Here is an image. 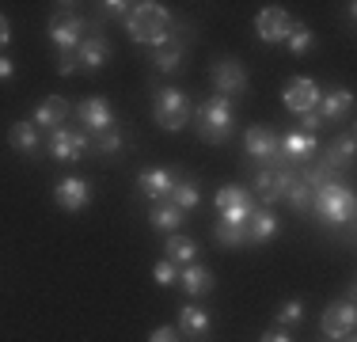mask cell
Listing matches in <instances>:
<instances>
[{
	"instance_id": "6da1fadb",
	"label": "cell",
	"mask_w": 357,
	"mask_h": 342,
	"mask_svg": "<svg viewBox=\"0 0 357 342\" xmlns=\"http://www.w3.org/2000/svg\"><path fill=\"white\" fill-rule=\"evenodd\" d=\"M312 209L319 213L323 225L338 228V225H350V221H354L357 202H354V191H350V186L338 183V179H331V183L319 186V191H312Z\"/></svg>"
},
{
	"instance_id": "7a4b0ae2",
	"label": "cell",
	"mask_w": 357,
	"mask_h": 342,
	"mask_svg": "<svg viewBox=\"0 0 357 342\" xmlns=\"http://www.w3.org/2000/svg\"><path fill=\"white\" fill-rule=\"evenodd\" d=\"M167 27H172L167 8L164 4H152V0L133 4L130 15H126V31H130L133 42H152V46H160V42L167 38Z\"/></svg>"
},
{
	"instance_id": "3957f363",
	"label": "cell",
	"mask_w": 357,
	"mask_h": 342,
	"mask_svg": "<svg viewBox=\"0 0 357 342\" xmlns=\"http://www.w3.org/2000/svg\"><path fill=\"white\" fill-rule=\"evenodd\" d=\"M293 179H296V164H289L285 156L270 160V164H259V171H255V202H262V205L282 202Z\"/></svg>"
},
{
	"instance_id": "277c9868",
	"label": "cell",
	"mask_w": 357,
	"mask_h": 342,
	"mask_svg": "<svg viewBox=\"0 0 357 342\" xmlns=\"http://www.w3.org/2000/svg\"><path fill=\"white\" fill-rule=\"evenodd\" d=\"M198 137L206 144H225L232 137V103L225 96H213L198 107Z\"/></svg>"
},
{
	"instance_id": "5b68a950",
	"label": "cell",
	"mask_w": 357,
	"mask_h": 342,
	"mask_svg": "<svg viewBox=\"0 0 357 342\" xmlns=\"http://www.w3.org/2000/svg\"><path fill=\"white\" fill-rule=\"evenodd\" d=\"M152 118H156V126L167 133L183 130V126L190 122V99L178 88H160L156 96H152Z\"/></svg>"
},
{
	"instance_id": "8992f818",
	"label": "cell",
	"mask_w": 357,
	"mask_h": 342,
	"mask_svg": "<svg viewBox=\"0 0 357 342\" xmlns=\"http://www.w3.org/2000/svg\"><path fill=\"white\" fill-rule=\"evenodd\" d=\"M50 38H54L57 54H76V46L88 38V20L61 8V12L50 15Z\"/></svg>"
},
{
	"instance_id": "52a82bcc",
	"label": "cell",
	"mask_w": 357,
	"mask_h": 342,
	"mask_svg": "<svg viewBox=\"0 0 357 342\" xmlns=\"http://www.w3.org/2000/svg\"><path fill=\"white\" fill-rule=\"evenodd\" d=\"M259 209V202H255L251 191H243V186H225V191L217 194V213H220V225H248L251 213Z\"/></svg>"
},
{
	"instance_id": "ba28073f",
	"label": "cell",
	"mask_w": 357,
	"mask_h": 342,
	"mask_svg": "<svg viewBox=\"0 0 357 342\" xmlns=\"http://www.w3.org/2000/svg\"><path fill=\"white\" fill-rule=\"evenodd\" d=\"M354 323H357V308H354V289H350V293H346V301L327 304V312H323V335H327L331 342L350 339Z\"/></svg>"
},
{
	"instance_id": "9c48e42d",
	"label": "cell",
	"mask_w": 357,
	"mask_h": 342,
	"mask_svg": "<svg viewBox=\"0 0 357 342\" xmlns=\"http://www.w3.org/2000/svg\"><path fill=\"white\" fill-rule=\"evenodd\" d=\"M213 88L217 96H236V91H248V68L243 61H236V57H220L213 65Z\"/></svg>"
},
{
	"instance_id": "30bf717a",
	"label": "cell",
	"mask_w": 357,
	"mask_h": 342,
	"mask_svg": "<svg viewBox=\"0 0 357 342\" xmlns=\"http://www.w3.org/2000/svg\"><path fill=\"white\" fill-rule=\"evenodd\" d=\"M282 99H285V107L293 110V114H308V110L319 107V84L308 80V76H296V80L285 84Z\"/></svg>"
},
{
	"instance_id": "8fae6325",
	"label": "cell",
	"mask_w": 357,
	"mask_h": 342,
	"mask_svg": "<svg viewBox=\"0 0 357 342\" xmlns=\"http://www.w3.org/2000/svg\"><path fill=\"white\" fill-rule=\"evenodd\" d=\"M84 152H88V133L80 130H54L50 133V156L61 160V164H73V160H80Z\"/></svg>"
},
{
	"instance_id": "7c38bea8",
	"label": "cell",
	"mask_w": 357,
	"mask_h": 342,
	"mask_svg": "<svg viewBox=\"0 0 357 342\" xmlns=\"http://www.w3.org/2000/svg\"><path fill=\"white\" fill-rule=\"evenodd\" d=\"M243 149H248V156L255 164H270V160L282 156V141H278L274 130H266V126H251L248 137H243Z\"/></svg>"
},
{
	"instance_id": "4fadbf2b",
	"label": "cell",
	"mask_w": 357,
	"mask_h": 342,
	"mask_svg": "<svg viewBox=\"0 0 357 342\" xmlns=\"http://www.w3.org/2000/svg\"><path fill=\"white\" fill-rule=\"evenodd\" d=\"M76 118H80V126H84V130H91V133L114 130V110H110V103L103 96L84 99L80 107H76Z\"/></svg>"
},
{
	"instance_id": "5bb4252c",
	"label": "cell",
	"mask_w": 357,
	"mask_h": 342,
	"mask_svg": "<svg viewBox=\"0 0 357 342\" xmlns=\"http://www.w3.org/2000/svg\"><path fill=\"white\" fill-rule=\"evenodd\" d=\"M255 31H259L262 42H285L289 31H293V20H289L285 8H262L259 20H255Z\"/></svg>"
},
{
	"instance_id": "9a60e30c",
	"label": "cell",
	"mask_w": 357,
	"mask_h": 342,
	"mask_svg": "<svg viewBox=\"0 0 357 342\" xmlns=\"http://www.w3.org/2000/svg\"><path fill=\"white\" fill-rule=\"evenodd\" d=\"M54 202L61 205V209H69V213H80L84 205L91 202V183H84V179H61V183L54 186Z\"/></svg>"
},
{
	"instance_id": "2e32d148",
	"label": "cell",
	"mask_w": 357,
	"mask_h": 342,
	"mask_svg": "<svg viewBox=\"0 0 357 342\" xmlns=\"http://www.w3.org/2000/svg\"><path fill=\"white\" fill-rule=\"evenodd\" d=\"M110 57V42L99 38V34H91V38H84L80 46H76V65L88 68V73H96V68H103Z\"/></svg>"
},
{
	"instance_id": "e0dca14e",
	"label": "cell",
	"mask_w": 357,
	"mask_h": 342,
	"mask_svg": "<svg viewBox=\"0 0 357 342\" xmlns=\"http://www.w3.org/2000/svg\"><path fill=\"white\" fill-rule=\"evenodd\" d=\"M278 217L270 209H255L251 213V221L243 225V244H266V239H274L278 236Z\"/></svg>"
},
{
	"instance_id": "ac0fdd59",
	"label": "cell",
	"mask_w": 357,
	"mask_h": 342,
	"mask_svg": "<svg viewBox=\"0 0 357 342\" xmlns=\"http://www.w3.org/2000/svg\"><path fill=\"white\" fill-rule=\"evenodd\" d=\"M137 186H141L144 198L164 202L167 194H172V186H175V175H172V171H164V168H152V171H141V175H137Z\"/></svg>"
},
{
	"instance_id": "d6986e66",
	"label": "cell",
	"mask_w": 357,
	"mask_h": 342,
	"mask_svg": "<svg viewBox=\"0 0 357 342\" xmlns=\"http://www.w3.org/2000/svg\"><path fill=\"white\" fill-rule=\"evenodd\" d=\"M65 118H69V103H65L61 96H46L42 99V107L35 110V126H42V130H61Z\"/></svg>"
},
{
	"instance_id": "ffe728a7",
	"label": "cell",
	"mask_w": 357,
	"mask_h": 342,
	"mask_svg": "<svg viewBox=\"0 0 357 342\" xmlns=\"http://www.w3.org/2000/svg\"><path fill=\"white\" fill-rule=\"evenodd\" d=\"M186 50H183V34H175V38H164L160 46H152V65L160 68V73H175L178 65H183Z\"/></svg>"
},
{
	"instance_id": "44dd1931",
	"label": "cell",
	"mask_w": 357,
	"mask_h": 342,
	"mask_svg": "<svg viewBox=\"0 0 357 342\" xmlns=\"http://www.w3.org/2000/svg\"><path fill=\"white\" fill-rule=\"evenodd\" d=\"M316 149H319V141L308 137V133H285L282 137V156L289 160V164H304V160H312Z\"/></svg>"
},
{
	"instance_id": "7402d4cb",
	"label": "cell",
	"mask_w": 357,
	"mask_h": 342,
	"mask_svg": "<svg viewBox=\"0 0 357 342\" xmlns=\"http://www.w3.org/2000/svg\"><path fill=\"white\" fill-rule=\"evenodd\" d=\"M178 281H183V289H186L190 297H206V293H213V285H217L213 270H209V267H198V262L183 267V274H178Z\"/></svg>"
},
{
	"instance_id": "603a6c76",
	"label": "cell",
	"mask_w": 357,
	"mask_h": 342,
	"mask_svg": "<svg viewBox=\"0 0 357 342\" xmlns=\"http://www.w3.org/2000/svg\"><path fill=\"white\" fill-rule=\"evenodd\" d=\"M149 225L156 228V232H178V225H183V209H175L172 202H152V209H149Z\"/></svg>"
},
{
	"instance_id": "cb8c5ba5",
	"label": "cell",
	"mask_w": 357,
	"mask_h": 342,
	"mask_svg": "<svg viewBox=\"0 0 357 342\" xmlns=\"http://www.w3.org/2000/svg\"><path fill=\"white\" fill-rule=\"evenodd\" d=\"M319 114L323 118H346L354 110V91L350 88H331L327 96H319Z\"/></svg>"
},
{
	"instance_id": "d4e9b609",
	"label": "cell",
	"mask_w": 357,
	"mask_h": 342,
	"mask_svg": "<svg viewBox=\"0 0 357 342\" xmlns=\"http://www.w3.org/2000/svg\"><path fill=\"white\" fill-rule=\"evenodd\" d=\"M178 327L186 331V335H206L209 331V312L198 304H183L178 308Z\"/></svg>"
},
{
	"instance_id": "484cf974",
	"label": "cell",
	"mask_w": 357,
	"mask_h": 342,
	"mask_svg": "<svg viewBox=\"0 0 357 342\" xmlns=\"http://www.w3.org/2000/svg\"><path fill=\"white\" fill-rule=\"evenodd\" d=\"M167 202L175 205V209H194V205L202 202V194H198V183L194 179H175V186H172V194H167Z\"/></svg>"
},
{
	"instance_id": "4316f807",
	"label": "cell",
	"mask_w": 357,
	"mask_h": 342,
	"mask_svg": "<svg viewBox=\"0 0 357 342\" xmlns=\"http://www.w3.org/2000/svg\"><path fill=\"white\" fill-rule=\"evenodd\" d=\"M194 255H198V244H194L190 236H178V232L167 236V259H172L175 267H178V262H183V267H190Z\"/></svg>"
},
{
	"instance_id": "83f0119b",
	"label": "cell",
	"mask_w": 357,
	"mask_h": 342,
	"mask_svg": "<svg viewBox=\"0 0 357 342\" xmlns=\"http://www.w3.org/2000/svg\"><path fill=\"white\" fill-rule=\"evenodd\" d=\"M8 141H12L15 152H35L38 149V133H35V122H15L8 130Z\"/></svg>"
},
{
	"instance_id": "f1b7e54d",
	"label": "cell",
	"mask_w": 357,
	"mask_h": 342,
	"mask_svg": "<svg viewBox=\"0 0 357 342\" xmlns=\"http://www.w3.org/2000/svg\"><path fill=\"white\" fill-rule=\"evenodd\" d=\"M354 149H357V144H354V133H346L338 144H331V149L323 152V160H327L335 171H338V168H350V164H354Z\"/></svg>"
},
{
	"instance_id": "f546056e",
	"label": "cell",
	"mask_w": 357,
	"mask_h": 342,
	"mask_svg": "<svg viewBox=\"0 0 357 342\" xmlns=\"http://www.w3.org/2000/svg\"><path fill=\"white\" fill-rule=\"evenodd\" d=\"M282 202H289L296 213H304V209L312 205V191H308V183H304V179L296 175L293 183H289V191H285V198H282Z\"/></svg>"
},
{
	"instance_id": "4dcf8cb0",
	"label": "cell",
	"mask_w": 357,
	"mask_h": 342,
	"mask_svg": "<svg viewBox=\"0 0 357 342\" xmlns=\"http://www.w3.org/2000/svg\"><path fill=\"white\" fill-rule=\"evenodd\" d=\"M285 46H289V50H293V54H296V57H301V54H308V50H312V46H316V34H312L308 27H304V23H301V27H296V23H293V31H289V38H285Z\"/></svg>"
},
{
	"instance_id": "1f68e13d",
	"label": "cell",
	"mask_w": 357,
	"mask_h": 342,
	"mask_svg": "<svg viewBox=\"0 0 357 342\" xmlns=\"http://www.w3.org/2000/svg\"><path fill=\"white\" fill-rule=\"evenodd\" d=\"M88 144L96 152H103V156H110V152L122 149V137H118L114 130H103V133H88Z\"/></svg>"
},
{
	"instance_id": "d6a6232c",
	"label": "cell",
	"mask_w": 357,
	"mask_h": 342,
	"mask_svg": "<svg viewBox=\"0 0 357 342\" xmlns=\"http://www.w3.org/2000/svg\"><path fill=\"white\" fill-rule=\"evenodd\" d=\"M304 320V301H285L282 308H278V323L282 327H293V323Z\"/></svg>"
},
{
	"instance_id": "836d02e7",
	"label": "cell",
	"mask_w": 357,
	"mask_h": 342,
	"mask_svg": "<svg viewBox=\"0 0 357 342\" xmlns=\"http://www.w3.org/2000/svg\"><path fill=\"white\" fill-rule=\"evenodd\" d=\"M213 239H217V244H225V247H240L243 244V228L240 225H217Z\"/></svg>"
},
{
	"instance_id": "e575fe53",
	"label": "cell",
	"mask_w": 357,
	"mask_h": 342,
	"mask_svg": "<svg viewBox=\"0 0 357 342\" xmlns=\"http://www.w3.org/2000/svg\"><path fill=\"white\" fill-rule=\"evenodd\" d=\"M152 278H156V285H175V281H178V267L172 259H164V262L152 267Z\"/></svg>"
},
{
	"instance_id": "d590c367",
	"label": "cell",
	"mask_w": 357,
	"mask_h": 342,
	"mask_svg": "<svg viewBox=\"0 0 357 342\" xmlns=\"http://www.w3.org/2000/svg\"><path fill=\"white\" fill-rule=\"evenodd\" d=\"M316 130H323V114H319V110H308V114H301V130H296V133L316 137Z\"/></svg>"
},
{
	"instance_id": "8d00e7d4",
	"label": "cell",
	"mask_w": 357,
	"mask_h": 342,
	"mask_svg": "<svg viewBox=\"0 0 357 342\" xmlns=\"http://www.w3.org/2000/svg\"><path fill=\"white\" fill-rule=\"evenodd\" d=\"M57 73H61V76L80 73V65H76V54H57Z\"/></svg>"
},
{
	"instance_id": "74e56055",
	"label": "cell",
	"mask_w": 357,
	"mask_h": 342,
	"mask_svg": "<svg viewBox=\"0 0 357 342\" xmlns=\"http://www.w3.org/2000/svg\"><path fill=\"white\" fill-rule=\"evenodd\" d=\"M149 342H178V331L175 327H156L149 335Z\"/></svg>"
},
{
	"instance_id": "f35d334b",
	"label": "cell",
	"mask_w": 357,
	"mask_h": 342,
	"mask_svg": "<svg viewBox=\"0 0 357 342\" xmlns=\"http://www.w3.org/2000/svg\"><path fill=\"white\" fill-rule=\"evenodd\" d=\"M12 42V23H8V15H0V46H8Z\"/></svg>"
},
{
	"instance_id": "ab89813d",
	"label": "cell",
	"mask_w": 357,
	"mask_h": 342,
	"mask_svg": "<svg viewBox=\"0 0 357 342\" xmlns=\"http://www.w3.org/2000/svg\"><path fill=\"white\" fill-rule=\"evenodd\" d=\"M103 8H107V15H130L133 4H118V0H110V4H103Z\"/></svg>"
},
{
	"instance_id": "60d3db41",
	"label": "cell",
	"mask_w": 357,
	"mask_h": 342,
	"mask_svg": "<svg viewBox=\"0 0 357 342\" xmlns=\"http://www.w3.org/2000/svg\"><path fill=\"white\" fill-rule=\"evenodd\" d=\"M12 76H15V65L8 57H0V80H12Z\"/></svg>"
},
{
	"instance_id": "b9f144b4",
	"label": "cell",
	"mask_w": 357,
	"mask_h": 342,
	"mask_svg": "<svg viewBox=\"0 0 357 342\" xmlns=\"http://www.w3.org/2000/svg\"><path fill=\"white\" fill-rule=\"evenodd\" d=\"M262 342H293V339H289L285 331H274V327H270L266 335H262Z\"/></svg>"
}]
</instances>
